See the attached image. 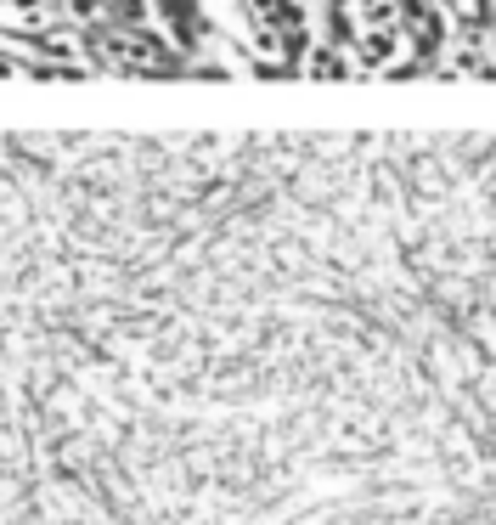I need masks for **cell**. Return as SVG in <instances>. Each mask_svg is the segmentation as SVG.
Returning a JSON list of instances; mask_svg holds the SVG:
<instances>
[{"label":"cell","instance_id":"6da1fadb","mask_svg":"<svg viewBox=\"0 0 496 525\" xmlns=\"http://www.w3.org/2000/svg\"><path fill=\"white\" fill-rule=\"evenodd\" d=\"M350 74H356V63H350L344 51L322 46V40H316V51L305 57V80H350Z\"/></svg>","mask_w":496,"mask_h":525}]
</instances>
